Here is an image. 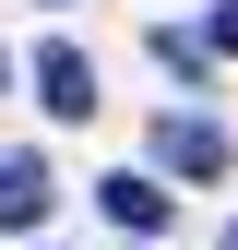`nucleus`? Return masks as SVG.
I'll list each match as a JSON object with an SVG mask.
<instances>
[{"mask_svg":"<svg viewBox=\"0 0 238 250\" xmlns=\"http://www.w3.org/2000/svg\"><path fill=\"white\" fill-rule=\"evenodd\" d=\"M48 167H36V155H0V238H24V227H48Z\"/></svg>","mask_w":238,"mask_h":250,"instance_id":"nucleus-1","label":"nucleus"},{"mask_svg":"<svg viewBox=\"0 0 238 250\" xmlns=\"http://www.w3.org/2000/svg\"><path fill=\"white\" fill-rule=\"evenodd\" d=\"M36 96H48V119H83L96 107V60L83 48H36Z\"/></svg>","mask_w":238,"mask_h":250,"instance_id":"nucleus-2","label":"nucleus"},{"mask_svg":"<svg viewBox=\"0 0 238 250\" xmlns=\"http://www.w3.org/2000/svg\"><path fill=\"white\" fill-rule=\"evenodd\" d=\"M155 155H167L178 179H226V131H215V119H178V107H167V131H155Z\"/></svg>","mask_w":238,"mask_h":250,"instance_id":"nucleus-3","label":"nucleus"},{"mask_svg":"<svg viewBox=\"0 0 238 250\" xmlns=\"http://www.w3.org/2000/svg\"><path fill=\"white\" fill-rule=\"evenodd\" d=\"M96 203H107V227H131V238H155V227H167V179H143V167H119Z\"/></svg>","mask_w":238,"mask_h":250,"instance_id":"nucleus-4","label":"nucleus"},{"mask_svg":"<svg viewBox=\"0 0 238 250\" xmlns=\"http://www.w3.org/2000/svg\"><path fill=\"white\" fill-rule=\"evenodd\" d=\"M155 60H167L178 83H202V60H215V36H178V24H155Z\"/></svg>","mask_w":238,"mask_h":250,"instance_id":"nucleus-5","label":"nucleus"},{"mask_svg":"<svg viewBox=\"0 0 238 250\" xmlns=\"http://www.w3.org/2000/svg\"><path fill=\"white\" fill-rule=\"evenodd\" d=\"M202 36H215V60H238V0H215V24H202Z\"/></svg>","mask_w":238,"mask_h":250,"instance_id":"nucleus-6","label":"nucleus"},{"mask_svg":"<svg viewBox=\"0 0 238 250\" xmlns=\"http://www.w3.org/2000/svg\"><path fill=\"white\" fill-rule=\"evenodd\" d=\"M0 83H12V48H0Z\"/></svg>","mask_w":238,"mask_h":250,"instance_id":"nucleus-7","label":"nucleus"},{"mask_svg":"<svg viewBox=\"0 0 238 250\" xmlns=\"http://www.w3.org/2000/svg\"><path fill=\"white\" fill-rule=\"evenodd\" d=\"M226 250H238V227H226Z\"/></svg>","mask_w":238,"mask_h":250,"instance_id":"nucleus-8","label":"nucleus"},{"mask_svg":"<svg viewBox=\"0 0 238 250\" xmlns=\"http://www.w3.org/2000/svg\"><path fill=\"white\" fill-rule=\"evenodd\" d=\"M48 12H60V0H48Z\"/></svg>","mask_w":238,"mask_h":250,"instance_id":"nucleus-9","label":"nucleus"}]
</instances>
